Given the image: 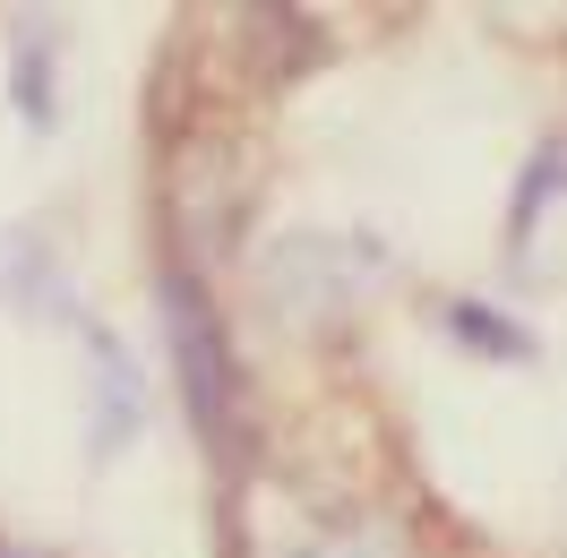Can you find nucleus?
<instances>
[{"label": "nucleus", "mask_w": 567, "mask_h": 558, "mask_svg": "<svg viewBox=\"0 0 567 558\" xmlns=\"http://www.w3.org/2000/svg\"><path fill=\"white\" fill-rule=\"evenodd\" d=\"M18 112H27V121H52V95H43V35L35 27H27V35H18Z\"/></svg>", "instance_id": "20e7f679"}, {"label": "nucleus", "mask_w": 567, "mask_h": 558, "mask_svg": "<svg viewBox=\"0 0 567 558\" xmlns=\"http://www.w3.org/2000/svg\"><path fill=\"white\" fill-rule=\"evenodd\" d=\"M86 344H95V379H104V413H95V447H112L121 430H138V370H130V352L112 344L104 327H86Z\"/></svg>", "instance_id": "f03ea898"}, {"label": "nucleus", "mask_w": 567, "mask_h": 558, "mask_svg": "<svg viewBox=\"0 0 567 558\" xmlns=\"http://www.w3.org/2000/svg\"><path fill=\"white\" fill-rule=\"evenodd\" d=\"M447 327H456L464 344H482V352H507V361H525V335H516V327H498L491 310H482V301H456V310H447Z\"/></svg>", "instance_id": "7ed1b4c3"}, {"label": "nucleus", "mask_w": 567, "mask_h": 558, "mask_svg": "<svg viewBox=\"0 0 567 558\" xmlns=\"http://www.w3.org/2000/svg\"><path fill=\"white\" fill-rule=\"evenodd\" d=\"M173 301V352H181V379H189V413L207 421V438H224V413H233V352H224V327H215L207 292L198 283H164Z\"/></svg>", "instance_id": "f257e3e1"}, {"label": "nucleus", "mask_w": 567, "mask_h": 558, "mask_svg": "<svg viewBox=\"0 0 567 558\" xmlns=\"http://www.w3.org/2000/svg\"><path fill=\"white\" fill-rule=\"evenodd\" d=\"M0 558H9V550H0Z\"/></svg>", "instance_id": "39448f33"}]
</instances>
